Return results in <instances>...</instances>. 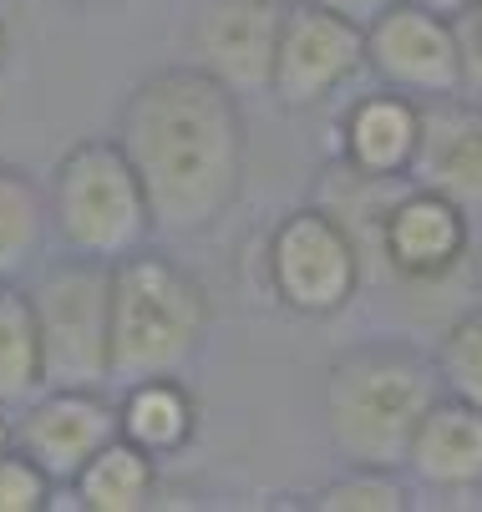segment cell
Wrapping results in <instances>:
<instances>
[{
    "label": "cell",
    "instance_id": "6da1fadb",
    "mask_svg": "<svg viewBox=\"0 0 482 512\" xmlns=\"http://www.w3.org/2000/svg\"><path fill=\"white\" fill-rule=\"evenodd\" d=\"M112 137L143 178L153 229L163 239H198L219 229L244 193V97L188 61L158 66L143 82H132Z\"/></svg>",
    "mask_w": 482,
    "mask_h": 512
},
{
    "label": "cell",
    "instance_id": "7a4b0ae2",
    "mask_svg": "<svg viewBox=\"0 0 482 512\" xmlns=\"http://www.w3.org/2000/svg\"><path fill=\"white\" fill-rule=\"evenodd\" d=\"M442 396L437 360L406 340H366L325 371V436L346 467H401L422 416Z\"/></svg>",
    "mask_w": 482,
    "mask_h": 512
},
{
    "label": "cell",
    "instance_id": "3957f363",
    "mask_svg": "<svg viewBox=\"0 0 482 512\" xmlns=\"http://www.w3.org/2000/svg\"><path fill=\"white\" fill-rule=\"evenodd\" d=\"M209 289L173 254L143 244L112 264V381L183 376L209 340Z\"/></svg>",
    "mask_w": 482,
    "mask_h": 512
},
{
    "label": "cell",
    "instance_id": "277c9868",
    "mask_svg": "<svg viewBox=\"0 0 482 512\" xmlns=\"http://www.w3.org/2000/svg\"><path fill=\"white\" fill-rule=\"evenodd\" d=\"M46 203H51V234L61 239L66 254L82 259L117 264L158 234L148 188L117 137L72 142L51 168Z\"/></svg>",
    "mask_w": 482,
    "mask_h": 512
},
{
    "label": "cell",
    "instance_id": "5b68a950",
    "mask_svg": "<svg viewBox=\"0 0 482 512\" xmlns=\"http://www.w3.org/2000/svg\"><path fill=\"white\" fill-rule=\"evenodd\" d=\"M31 305L46 350V386L112 381V264L66 254L31 284Z\"/></svg>",
    "mask_w": 482,
    "mask_h": 512
},
{
    "label": "cell",
    "instance_id": "8992f818",
    "mask_svg": "<svg viewBox=\"0 0 482 512\" xmlns=\"http://www.w3.org/2000/svg\"><path fill=\"white\" fill-rule=\"evenodd\" d=\"M361 279H366V254L325 203H305L285 213L264 239L269 300L300 320L340 315L356 300Z\"/></svg>",
    "mask_w": 482,
    "mask_h": 512
},
{
    "label": "cell",
    "instance_id": "52a82bcc",
    "mask_svg": "<svg viewBox=\"0 0 482 512\" xmlns=\"http://www.w3.org/2000/svg\"><path fill=\"white\" fill-rule=\"evenodd\" d=\"M361 71H366V26L315 6V0H290L280 46H274L269 97L285 112H310L325 107L335 92H346Z\"/></svg>",
    "mask_w": 482,
    "mask_h": 512
},
{
    "label": "cell",
    "instance_id": "ba28073f",
    "mask_svg": "<svg viewBox=\"0 0 482 512\" xmlns=\"http://www.w3.org/2000/svg\"><path fill=\"white\" fill-rule=\"evenodd\" d=\"M366 71L401 92L427 102L462 97V51H457V26L417 0H396L381 16L366 21Z\"/></svg>",
    "mask_w": 482,
    "mask_h": 512
},
{
    "label": "cell",
    "instance_id": "9c48e42d",
    "mask_svg": "<svg viewBox=\"0 0 482 512\" xmlns=\"http://www.w3.org/2000/svg\"><path fill=\"white\" fill-rule=\"evenodd\" d=\"M285 6L280 0H193L183 51L188 66L209 71L234 97H269L274 46H280Z\"/></svg>",
    "mask_w": 482,
    "mask_h": 512
},
{
    "label": "cell",
    "instance_id": "30bf717a",
    "mask_svg": "<svg viewBox=\"0 0 482 512\" xmlns=\"http://www.w3.org/2000/svg\"><path fill=\"white\" fill-rule=\"evenodd\" d=\"M376 259L401 284H437L472 259V213L422 183H401L381 213Z\"/></svg>",
    "mask_w": 482,
    "mask_h": 512
},
{
    "label": "cell",
    "instance_id": "8fae6325",
    "mask_svg": "<svg viewBox=\"0 0 482 512\" xmlns=\"http://www.w3.org/2000/svg\"><path fill=\"white\" fill-rule=\"evenodd\" d=\"M112 436H122V426L117 401H107L102 386H46L16 416V447L51 482H77V472Z\"/></svg>",
    "mask_w": 482,
    "mask_h": 512
},
{
    "label": "cell",
    "instance_id": "7c38bea8",
    "mask_svg": "<svg viewBox=\"0 0 482 512\" xmlns=\"http://www.w3.org/2000/svg\"><path fill=\"white\" fill-rule=\"evenodd\" d=\"M427 107L417 97H401L391 87H376L356 102H346L335 122V163L366 178H411L422 153Z\"/></svg>",
    "mask_w": 482,
    "mask_h": 512
},
{
    "label": "cell",
    "instance_id": "4fadbf2b",
    "mask_svg": "<svg viewBox=\"0 0 482 512\" xmlns=\"http://www.w3.org/2000/svg\"><path fill=\"white\" fill-rule=\"evenodd\" d=\"M406 477L437 497L482 492V406L462 396H437L406 447Z\"/></svg>",
    "mask_w": 482,
    "mask_h": 512
},
{
    "label": "cell",
    "instance_id": "5bb4252c",
    "mask_svg": "<svg viewBox=\"0 0 482 512\" xmlns=\"http://www.w3.org/2000/svg\"><path fill=\"white\" fill-rule=\"evenodd\" d=\"M411 183L457 198L467 213H482V102L472 97L427 102L422 153L411 168Z\"/></svg>",
    "mask_w": 482,
    "mask_h": 512
},
{
    "label": "cell",
    "instance_id": "9a60e30c",
    "mask_svg": "<svg viewBox=\"0 0 482 512\" xmlns=\"http://www.w3.org/2000/svg\"><path fill=\"white\" fill-rule=\"evenodd\" d=\"M117 426H122L127 442H137L158 462H168V457L193 447V436H198V396L178 376L132 381V386H122Z\"/></svg>",
    "mask_w": 482,
    "mask_h": 512
},
{
    "label": "cell",
    "instance_id": "2e32d148",
    "mask_svg": "<svg viewBox=\"0 0 482 512\" xmlns=\"http://www.w3.org/2000/svg\"><path fill=\"white\" fill-rule=\"evenodd\" d=\"M46 391V350L26 284H0V406L21 411Z\"/></svg>",
    "mask_w": 482,
    "mask_h": 512
},
{
    "label": "cell",
    "instance_id": "e0dca14e",
    "mask_svg": "<svg viewBox=\"0 0 482 512\" xmlns=\"http://www.w3.org/2000/svg\"><path fill=\"white\" fill-rule=\"evenodd\" d=\"M72 487L82 497V512H143L153 507V492H158V457L127 442V436H112L77 472Z\"/></svg>",
    "mask_w": 482,
    "mask_h": 512
},
{
    "label": "cell",
    "instance_id": "ac0fdd59",
    "mask_svg": "<svg viewBox=\"0 0 482 512\" xmlns=\"http://www.w3.org/2000/svg\"><path fill=\"white\" fill-rule=\"evenodd\" d=\"M46 234H51L46 188L26 168L0 163V284H21V274L41 259Z\"/></svg>",
    "mask_w": 482,
    "mask_h": 512
},
{
    "label": "cell",
    "instance_id": "d6986e66",
    "mask_svg": "<svg viewBox=\"0 0 482 512\" xmlns=\"http://www.w3.org/2000/svg\"><path fill=\"white\" fill-rule=\"evenodd\" d=\"M315 512H411L417 507V482L406 467H346L310 497Z\"/></svg>",
    "mask_w": 482,
    "mask_h": 512
},
{
    "label": "cell",
    "instance_id": "ffe728a7",
    "mask_svg": "<svg viewBox=\"0 0 482 512\" xmlns=\"http://www.w3.org/2000/svg\"><path fill=\"white\" fill-rule=\"evenodd\" d=\"M432 360H437V376H442L447 396H462V401L482 406V300L442 330Z\"/></svg>",
    "mask_w": 482,
    "mask_h": 512
},
{
    "label": "cell",
    "instance_id": "44dd1931",
    "mask_svg": "<svg viewBox=\"0 0 482 512\" xmlns=\"http://www.w3.org/2000/svg\"><path fill=\"white\" fill-rule=\"evenodd\" d=\"M51 477L21 452H0V512H46L51 507Z\"/></svg>",
    "mask_w": 482,
    "mask_h": 512
},
{
    "label": "cell",
    "instance_id": "7402d4cb",
    "mask_svg": "<svg viewBox=\"0 0 482 512\" xmlns=\"http://www.w3.org/2000/svg\"><path fill=\"white\" fill-rule=\"evenodd\" d=\"M452 26H457V51H462V97L482 102V0H472Z\"/></svg>",
    "mask_w": 482,
    "mask_h": 512
},
{
    "label": "cell",
    "instance_id": "603a6c76",
    "mask_svg": "<svg viewBox=\"0 0 482 512\" xmlns=\"http://www.w3.org/2000/svg\"><path fill=\"white\" fill-rule=\"evenodd\" d=\"M315 6H325V11H340V16H351V21H371V16H381L386 6H396V0H315Z\"/></svg>",
    "mask_w": 482,
    "mask_h": 512
},
{
    "label": "cell",
    "instance_id": "cb8c5ba5",
    "mask_svg": "<svg viewBox=\"0 0 482 512\" xmlns=\"http://www.w3.org/2000/svg\"><path fill=\"white\" fill-rule=\"evenodd\" d=\"M417 6H427V11H437V16H447V21H457L472 0H417Z\"/></svg>",
    "mask_w": 482,
    "mask_h": 512
},
{
    "label": "cell",
    "instance_id": "d4e9b609",
    "mask_svg": "<svg viewBox=\"0 0 482 512\" xmlns=\"http://www.w3.org/2000/svg\"><path fill=\"white\" fill-rule=\"evenodd\" d=\"M66 6H77V11H117V6H127V0H66Z\"/></svg>",
    "mask_w": 482,
    "mask_h": 512
},
{
    "label": "cell",
    "instance_id": "484cf974",
    "mask_svg": "<svg viewBox=\"0 0 482 512\" xmlns=\"http://www.w3.org/2000/svg\"><path fill=\"white\" fill-rule=\"evenodd\" d=\"M16 447V421H6V406H0V452Z\"/></svg>",
    "mask_w": 482,
    "mask_h": 512
},
{
    "label": "cell",
    "instance_id": "4316f807",
    "mask_svg": "<svg viewBox=\"0 0 482 512\" xmlns=\"http://www.w3.org/2000/svg\"><path fill=\"white\" fill-rule=\"evenodd\" d=\"M472 284H477V295H482V244L472 249Z\"/></svg>",
    "mask_w": 482,
    "mask_h": 512
},
{
    "label": "cell",
    "instance_id": "83f0119b",
    "mask_svg": "<svg viewBox=\"0 0 482 512\" xmlns=\"http://www.w3.org/2000/svg\"><path fill=\"white\" fill-rule=\"evenodd\" d=\"M0 66H6V31H0Z\"/></svg>",
    "mask_w": 482,
    "mask_h": 512
},
{
    "label": "cell",
    "instance_id": "f1b7e54d",
    "mask_svg": "<svg viewBox=\"0 0 482 512\" xmlns=\"http://www.w3.org/2000/svg\"><path fill=\"white\" fill-rule=\"evenodd\" d=\"M280 6H290V0H280Z\"/></svg>",
    "mask_w": 482,
    "mask_h": 512
}]
</instances>
